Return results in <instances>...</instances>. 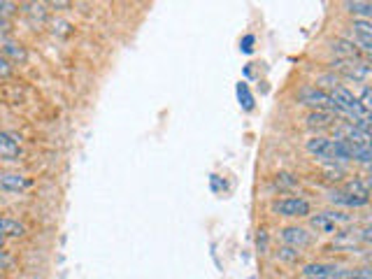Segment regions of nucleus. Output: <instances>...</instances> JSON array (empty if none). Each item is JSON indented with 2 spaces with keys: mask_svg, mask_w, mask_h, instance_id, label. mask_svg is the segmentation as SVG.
<instances>
[{
  "mask_svg": "<svg viewBox=\"0 0 372 279\" xmlns=\"http://www.w3.org/2000/svg\"><path fill=\"white\" fill-rule=\"evenodd\" d=\"M298 100L303 105H307V108H312V110H328V112L340 114V110H338V105L333 103V98L319 86H303L298 91Z\"/></svg>",
  "mask_w": 372,
  "mask_h": 279,
  "instance_id": "2",
  "label": "nucleus"
},
{
  "mask_svg": "<svg viewBox=\"0 0 372 279\" xmlns=\"http://www.w3.org/2000/svg\"><path fill=\"white\" fill-rule=\"evenodd\" d=\"M319 84L328 86L331 91H333L335 86H340V84H338V77H335V75H321V77H319Z\"/></svg>",
  "mask_w": 372,
  "mask_h": 279,
  "instance_id": "24",
  "label": "nucleus"
},
{
  "mask_svg": "<svg viewBox=\"0 0 372 279\" xmlns=\"http://www.w3.org/2000/svg\"><path fill=\"white\" fill-rule=\"evenodd\" d=\"M370 242V228H349V230H340L333 237V247L335 249H345V252H353L358 245H368Z\"/></svg>",
  "mask_w": 372,
  "mask_h": 279,
  "instance_id": "4",
  "label": "nucleus"
},
{
  "mask_svg": "<svg viewBox=\"0 0 372 279\" xmlns=\"http://www.w3.org/2000/svg\"><path fill=\"white\" fill-rule=\"evenodd\" d=\"M23 8V14H26V19L31 21V26L33 28H38L42 21H45V16H47V8L42 3H26V5H21Z\"/></svg>",
  "mask_w": 372,
  "mask_h": 279,
  "instance_id": "13",
  "label": "nucleus"
},
{
  "mask_svg": "<svg viewBox=\"0 0 372 279\" xmlns=\"http://www.w3.org/2000/svg\"><path fill=\"white\" fill-rule=\"evenodd\" d=\"M305 149H307L312 156L323 158V161L331 163H347L349 161V151H347L345 140H328L323 135H314L305 142Z\"/></svg>",
  "mask_w": 372,
  "mask_h": 279,
  "instance_id": "1",
  "label": "nucleus"
},
{
  "mask_svg": "<svg viewBox=\"0 0 372 279\" xmlns=\"http://www.w3.org/2000/svg\"><path fill=\"white\" fill-rule=\"evenodd\" d=\"M345 10L353 14L356 19H365L368 21L372 16V5L370 3H361V0H356V3H345Z\"/></svg>",
  "mask_w": 372,
  "mask_h": 279,
  "instance_id": "17",
  "label": "nucleus"
},
{
  "mask_svg": "<svg viewBox=\"0 0 372 279\" xmlns=\"http://www.w3.org/2000/svg\"><path fill=\"white\" fill-rule=\"evenodd\" d=\"M235 93H237V100H240V108H242V110L254 108V96H251L247 82H240V84L235 86Z\"/></svg>",
  "mask_w": 372,
  "mask_h": 279,
  "instance_id": "18",
  "label": "nucleus"
},
{
  "mask_svg": "<svg viewBox=\"0 0 372 279\" xmlns=\"http://www.w3.org/2000/svg\"><path fill=\"white\" fill-rule=\"evenodd\" d=\"M333 68H338L342 75L353 82H365L370 77V65L365 61H335Z\"/></svg>",
  "mask_w": 372,
  "mask_h": 279,
  "instance_id": "6",
  "label": "nucleus"
},
{
  "mask_svg": "<svg viewBox=\"0 0 372 279\" xmlns=\"http://www.w3.org/2000/svg\"><path fill=\"white\" fill-rule=\"evenodd\" d=\"M296 186V180H293V175H277V186Z\"/></svg>",
  "mask_w": 372,
  "mask_h": 279,
  "instance_id": "26",
  "label": "nucleus"
},
{
  "mask_svg": "<svg viewBox=\"0 0 372 279\" xmlns=\"http://www.w3.org/2000/svg\"><path fill=\"white\" fill-rule=\"evenodd\" d=\"M209 184H212V191H224V189H226V182L224 184H221V180H219V175H212V177H209Z\"/></svg>",
  "mask_w": 372,
  "mask_h": 279,
  "instance_id": "27",
  "label": "nucleus"
},
{
  "mask_svg": "<svg viewBox=\"0 0 372 279\" xmlns=\"http://www.w3.org/2000/svg\"><path fill=\"white\" fill-rule=\"evenodd\" d=\"M12 70H14V68H12V63L3 54H0V77H10Z\"/></svg>",
  "mask_w": 372,
  "mask_h": 279,
  "instance_id": "25",
  "label": "nucleus"
},
{
  "mask_svg": "<svg viewBox=\"0 0 372 279\" xmlns=\"http://www.w3.org/2000/svg\"><path fill=\"white\" fill-rule=\"evenodd\" d=\"M305 121H307L310 128H319L321 130V128H331L335 117H333V112H328V110H312Z\"/></svg>",
  "mask_w": 372,
  "mask_h": 279,
  "instance_id": "12",
  "label": "nucleus"
},
{
  "mask_svg": "<svg viewBox=\"0 0 372 279\" xmlns=\"http://www.w3.org/2000/svg\"><path fill=\"white\" fill-rule=\"evenodd\" d=\"M3 245H5V237H3V235H0V247H3Z\"/></svg>",
  "mask_w": 372,
  "mask_h": 279,
  "instance_id": "30",
  "label": "nucleus"
},
{
  "mask_svg": "<svg viewBox=\"0 0 372 279\" xmlns=\"http://www.w3.org/2000/svg\"><path fill=\"white\" fill-rule=\"evenodd\" d=\"M279 240L284 242V247H293V249H305L312 245V233H307L300 226H286V228L279 230Z\"/></svg>",
  "mask_w": 372,
  "mask_h": 279,
  "instance_id": "5",
  "label": "nucleus"
},
{
  "mask_svg": "<svg viewBox=\"0 0 372 279\" xmlns=\"http://www.w3.org/2000/svg\"><path fill=\"white\" fill-rule=\"evenodd\" d=\"M328 198H331V203L342 205V207H363V205H368V198H356V195H351L349 191H345V189H335V191L328 193Z\"/></svg>",
  "mask_w": 372,
  "mask_h": 279,
  "instance_id": "11",
  "label": "nucleus"
},
{
  "mask_svg": "<svg viewBox=\"0 0 372 279\" xmlns=\"http://www.w3.org/2000/svg\"><path fill=\"white\" fill-rule=\"evenodd\" d=\"M310 223H312V228H314L316 233H338V226H335L331 219L323 215V212H319V215H312Z\"/></svg>",
  "mask_w": 372,
  "mask_h": 279,
  "instance_id": "16",
  "label": "nucleus"
},
{
  "mask_svg": "<svg viewBox=\"0 0 372 279\" xmlns=\"http://www.w3.org/2000/svg\"><path fill=\"white\" fill-rule=\"evenodd\" d=\"M345 279H372L368 265H361V268H345Z\"/></svg>",
  "mask_w": 372,
  "mask_h": 279,
  "instance_id": "21",
  "label": "nucleus"
},
{
  "mask_svg": "<svg viewBox=\"0 0 372 279\" xmlns=\"http://www.w3.org/2000/svg\"><path fill=\"white\" fill-rule=\"evenodd\" d=\"M26 233V226L14 221V219H8V217H0V235L3 237H21Z\"/></svg>",
  "mask_w": 372,
  "mask_h": 279,
  "instance_id": "15",
  "label": "nucleus"
},
{
  "mask_svg": "<svg viewBox=\"0 0 372 279\" xmlns=\"http://www.w3.org/2000/svg\"><path fill=\"white\" fill-rule=\"evenodd\" d=\"M272 212L286 219H300V217H310L312 207L305 198H281L272 203Z\"/></svg>",
  "mask_w": 372,
  "mask_h": 279,
  "instance_id": "3",
  "label": "nucleus"
},
{
  "mask_svg": "<svg viewBox=\"0 0 372 279\" xmlns=\"http://www.w3.org/2000/svg\"><path fill=\"white\" fill-rule=\"evenodd\" d=\"M331 51L338 56V61H361V49L345 38H335L331 43Z\"/></svg>",
  "mask_w": 372,
  "mask_h": 279,
  "instance_id": "7",
  "label": "nucleus"
},
{
  "mask_svg": "<svg viewBox=\"0 0 372 279\" xmlns=\"http://www.w3.org/2000/svg\"><path fill=\"white\" fill-rule=\"evenodd\" d=\"M358 103H361L365 110H370V86H363V93L361 98H358Z\"/></svg>",
  "mask_w": 372,
  "mask_h": 279,
  "instance_id": "28",
  "label": "nucleus"
},
{
  "mask_svg": "<svg viewBox=\"0 0 372 279\" xmlns=\"http://www.w3.org/2000/svg\"><path fill=\"white\" fill-rule=\"evenodd\" d=\"M345 191H349L351 195H356V198H368L370 200V191H368V182L363 180H351L345 184Z\"/></svg>",
  "mask_w": 372,
  "mask_h": 279,
  "instance_id": "19",
  "label": "nucleus"
},
{
  "mask_svg": "<svg viewBox=\"0 0 372 279\" xmlns=\"http://www.w3.org/2000/svg\"><path fill=\"white\" fill-rule=\"evenodd\" d=\"M240 49H242L244 54H251V51H254V35H244L242 43H240Z\"/></svg>",
  "mask_w": 372,
  "mask_h": 279,
  "instance_id": "23",
  "label": "nucleus"
},
{
  "mask_svg": "<svg viewBox=\"0 0 372 279\" xmlns=\"http://www.w3.org/2000/svg\"><path fill=\"white\" fill-rule=\"evenodd\" d=\"M0 54L8 58L10 63H26L28 61V51L21 43H14V40H5L0 45Z\"/></svg>",
  "mask_w": 372,
  "mask_h": 279,
  "instance_id": "10",
  "label": "nucleus"
},
{
  "mask_svg": "<svg viewBox=\"0 0 372 279\" xmlns=\"http://www.w3.org/2000/svg\"><path fill=\"white\" fill-rule=\"evenodd\" d=\"M277 258L284 260V263H298L300 260V252L293 247H279L277 249Z\"/></svg>",
  "mask_w": 372,
  "mask_h": 279,
  "instance_id": "20",
  "label": "nucleus"
},
{
  "mask_svg": "<svg viewBox=\"0 0 372 279\" xmlns=\"http://www.w3.org/2000/svg\"><path fill=\"white\" fill-rule=\"evenodd\" d=\"M307 279H345V268H340V265H333L328 272H323V275H316V277H307Z\"/></svg>",
  "mask_w": 372,
  "mask_h": 279,
  "instance_id": "22",
  "label": "nucleus"
},
{
  "mask_svg": "<svg viewBox=\"0 0 372 279\" xmlns=\"http://www.w3.org/2000/svg\"><path fill=\"white\" fill-rule=\"evenodd\" d=\"M21 142L14 133L0 130V158H19Z\"/></svg>",
  "mask_w": 372,
  "mask_h": 279,
  "instance_id": "9",
  "label": "nucleus"
},
{
  "mask_svg": "<svg viewBox=\"0 0 372 279\" xmlns=\"http://www.w3.org/2000/svg\"><path fill=\"white\" fill-rule=\"evenodd\" d=\"M340 140L349 142V145H356V147H370V133H365V130L356 128V126H347L345 138H340Z\"/></svg>",
  "mask_w": 372,
  "mask_h": 279,
  "instance_id": "14",
  "label": "nucleus"
},
{
  "mask_svg": "<svg viewBox=\"0 0 372 279\" xmlns=\"http://www.w3.org/2000/svg\"><path fill=\"white\" fill-rule=\"evenodd\" d=\"M31 180L26 175H16V172H0V191H12L19 193L31 189Z\"/></svg>",
  "mask_w": 372,
  "mask_h": 279,
  "instance_id": "8",
  "label": "nucleus"
},
{
  "mask_svg": "<svg viewBox=\"0 0 372 279\" xmlns=\"http://www.w3.org/2000/svg\"><path fill=\"white\" fill-rule=\"evenodd\" d=\"M266 242H268L266 230H259V249H261V252H263V249H266Z\"/></svg>",
  "mask_w": 372,
  "mask_h": 279,
  "instance_id": "29",
  "label": "nucleus"
}]
</instances>
